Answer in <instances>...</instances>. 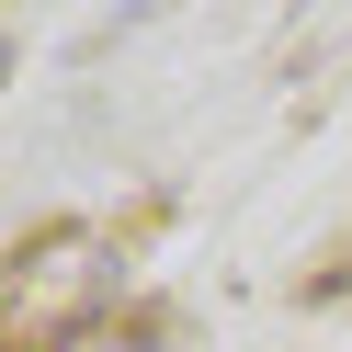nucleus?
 Returning <instances> with one entry per match:
<instances>
[]
</instances>
